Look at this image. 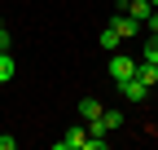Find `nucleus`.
Here are the masks:
<instances>
[{
  "mask_svg": "<svg viewBox=\"0 0 158 150\" xmlns=\"http://www.w3.org/2000/svg\"><path fill=\"white\" fill-rule=\"evenodd\" d=\"M84 146H88V124H75L53 141V150H84Z\"/></svg>",
  "mask_w": 158,
  "mask_h": 150,
  "instance_id": "nucleus-1",
  "label": "nucleus"
},
{
  "mask_svg": "<svg viewBox=\"0 0 158 150\" xmlns=\"http://www.w3.org/2000/svg\"><path fill=\"white\" fill-rule=\"evenodd\" d=\"M136 66H141V62H132L127 53H114V58H110V80H114V84L132 80V75H136Z\"/></svg>",
  "mask_w": 158,
  "mask_h": 150,
  "instance_id": "nucleus-2",
  "label": "nucleus"
},
{
  "mask_svg": "<svg viewBox=\"0 0 158 150\" xmlns=\"http://www.w3.org/2000/svg\"><path fill=\"white\" fill-rule=\"evenodd\" d=\"M110 27H114L118 35H123V40H127V35H141V31H145V22H136V18H132V13H123V9H118V13L110 18Z\"/></svg>",
  "mask_w": 158,
  "mask_h": 150,
  "instance_id": "nucleus-3",
  "label": "nucleus"
},
{
  "mask_svg": "<svg viewBox=\"0 0 158 150\" xmlns=\"http://www.w3.org/2000/svg\"><path fill=\"white\" fill-rule=\"evenodd\" d=\"M118 93H123L127 102H145V97H149V84L141 80V75H132V80H123V84H118Z\"/></svg>",
  "mask_w": 158,
  "mask_h": 150,
  "instance_id": "nucleus-4",
  "label": "nucleus"
},
{
  "mask_svg": "<svg viewBox=\"0 0 158 150\" xmlns=\"http://www.w3.org/2000/svg\"><path fill=\"white\" fill-rule=\"evenodd\" d=\"M118 9H123V13H132V18H136V22H145V18H149V9H154V5H149V0H118Z\"/></svg>",
  "mask_w": 158,
  "mask_h": 150,
  "instance_id": "nucleus-5",
  "label": "nucleus"
},
{
  "mask_svg": "<svg viewBox=\"0 0 158 150\" xmlns=\"http://www.w3.org/2000/svg\"><path fill=\"white\" fill-rule=\"evenodd\" d=\"M18 75V66H13V53H0V84H9Z\"/></svg>",
  "mask_w": 158,
  "mask_h": 150,
  "instance_id": "nucleus-6",
  "label": "nucleus"
},
{
  "mask_svg": "<svg viewBox=\"0 0 158 150\" xmlns=\"http://www.w3.org/2000/svg\"><path fill=\"white\" fill-rule=\"evenodd\" d=\"M101 102H97V97H84V102H79V115H84V119H97V115H101Z\"/></svg>",
  "mask_w": 158,
  "mask_h": 150,
  "instance_id": "nucleus-7",
  "label": "nucleus"
},
{
  "mask_svg": "<svg viewBox=\"0 0 158 150\" xmlns=\"http://www.w3.org/2000/svg\"><path fill=\"white\" fill-rule=\"evenodd\" d=\"M136 75H141V80L154 88V84H158V62H141V66H136Z\"/></svg>",
  "mask_w": 158,
  "mask_h": 150,
  "instance_id": "nucleus-8",
  "label": "nucleus"
},
{
  "mask_svg": "<svg viewBox=\"0 0 158 150\" xmlns=\"http://www.w3.org/2000/svg\"><path fill=\"white\" fill-rule=\"evenodd\" d=\"M118 44H123V35H118L114 27H106V31H101V49H110V53H114Z\"/></svg>",
  "mask_w": 158,
  "mask_h": 150,
  "instance_id": "nucleus-9",
  "label": "nucleus"
},
{
  "mask_svg": "<svg viewBox=\"0 0 158 150\" xmlns=\"http://www.w3.org/2000/svg\"><path fill=\"white\" fill-rule=\"evenodd\" d=\"M145 62H158V35H149V40H145Z\"/></svg>",
  "mask_w": 158,
  "mask_h": 150,
  "instance_id": "nucleus-10",
  "label": "nucleus"
},
{
  "mask_svg": "<svg viewBox=\"0 0 158 150\" xmlns=\"http://www.w3.org/2000/svg\"><path fill=\"white\" fill-rule=\"evenodd\" d=\"M13 49V35H9V27H0V53H9Z\"/></svg>",
  "mask_w": 158,
  "mask_h": 150,
  "instance_id": "nucleus-11",
  "label": "nucleus"
},
{
  "mask_svg": "<svg viewBox=\"0 0 158 150\" xmlns=\"http://www.w3.org/2000/svg\"><path fill=\"white\" fill-rule=\"evenodd\" d=\"M145 31H149V35H158V9H149V18H145Z\"/></svg>",
  "mask_w": 158,
  "mask_h": 150,
  "instance_id": "nucleus-12",
  "label": "nucleus"
},
{
  "mask_svg": "<svg viewBox=\"0 0 158 150\" xmlns=\"http://www.w3.org/2000/svg\"><path fill=\"white\" fill-rule=\"evenodd\" d=\"M13 146H18V137H9V133L0 137V150H13Z\"/></svg>",
  "mask_w": 158,
  "mask_h": 150,
  "instance_id": "nucleus-13",
  "label": "nucleus"
},
{
  "mask_svg": "<svg viewBox=\"0 0 158 150\" xmlns=\"http://www.w3.org/2000/svg\"><path fill=\"white\" fill-rule=\"evenodd\" d=\"M149 5H154V9H158V0H149Z\"/></svg>",
  "mask_w": 158,
  "mask_h": 150,
  "instance_id": "nucleus-14",
  "label": "nucleus"
},
{
  "mask_svg": "<svg viewBox=\"0 0 158 150\" xmlns=\"http://www.w3.org/2000/svg\"><path fill=\"white\" fill-rule=\"evenodd\" d=\"M0 27H5V18H0Z\"/></svg>",
  "mask_w": 158,
  "mask_h": 150,
  "instance_id": "nucleus-15",
  "label": "nucleus"
}]
</instances>
